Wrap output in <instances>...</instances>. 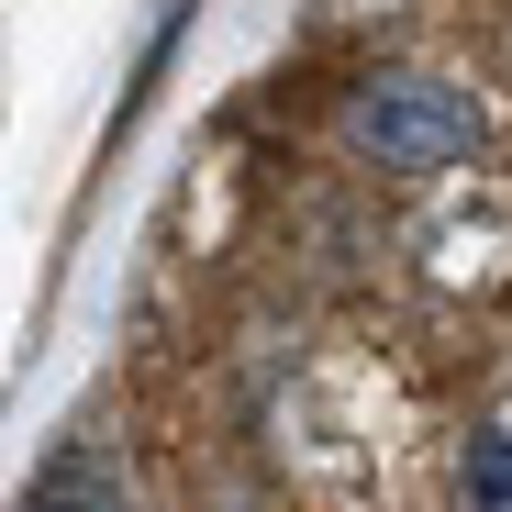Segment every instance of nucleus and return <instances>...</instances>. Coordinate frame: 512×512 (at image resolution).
<instances>
[{"label": "nucleus", "instance_id": "obj_1", "mask_svg": "<svg viewBox=\"0 0 512 512\" xmlns=\"http://www.w3.org/2000/svg\"><path fill=\"white\" fill-rule=\"evenodd\" d=\"M334 134L379 179H446L490 145V112H479V90H457L435 67H368L346 90V112H334Z\"/></svg>", "mask_w": 512, "mask_h": 512}, {"label": "nucleus", "instance_id": "obj_2", "mask_svg": "<svg viewBox=\"0 0 512 512\" xmlns=\"http://www.w3.org/2000/svg\"><path fill=\"white\" fill-rule=\"evenodd\" d=\"M123 501H134V468H123L112 435H67L23 490V512H123Z\"/></svg>", "mask_w": 512, "mask_h": 512}, {"label": "nucleus", "instance_id": "obj_3", "mask_svg": "<svg viewBox=\"0 0 512 512\" xmlns=\"http://www.w3.org/2000/svg\"><path fill=\"white\" fill-rule=\"evenodd\" d=\"M457 512H512V423L457 446Z\"/></svg>", "mask_w": 512, "mask_h": 512}, {"label": "nucleus", "instance_id": "obj_4", "mask_svg": "<svg viewBox=\"0 0 512 512\" xmlns=\"http://www.w3.org/2000/svg\"><path fill=\"white\" fill-rule=\"evenodd\" d=\"M212 512H268V501H212Z\"/></svg>", "mask_w": 512, "mask_h": 512}]
</instances>
